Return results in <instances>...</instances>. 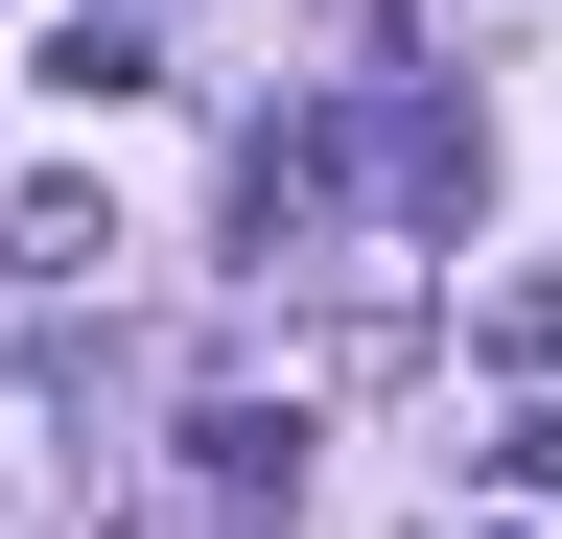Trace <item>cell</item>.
I'll use <instances>...</instances> for the list:
<instances>
[{
  "label": "cell",
  "mask_w": 562,
  "mask_h": 539,
  "mask_svg": "<svg viewBox=\"0 0 562 539\" xmlns=\"http://www.w3.org/2000/svg\"><path fill=\"white\" fill-rule=\"evenodd\" d=\"M47 516H70V375L0 352V539H47Z\"/></svg>",
  "instance_id": "7a4b0ae2"
},
{
  "label": "cell",
  "mask_w": 562,
  "mask_h": 539,
  "mask_svg": "<svg viewBox=\"0 0 562 539\" xmlns=\"http://www.w3.org/2000/svg\"><path fill=\"white\" fill-rule=\"evenodd\" d=\"M0 258H24V282H94L117 212H94V188H24V212H0Z\"/></svg>",
  "instance_id": "3957f363"
},
{
  "label": "cell",
  "mask_w": 562,
  "mask_h": 539,
  "mask_svg": "<svg viewBox=\"0 0 562 539\" xmlns=\"http://www.w3.org/2000/svg\"><path fill=\"white\" fill-rule=\"evenodd\" d=\"M492 469H516V516H562V398H539V423H516V446H492Z\"/></svg>",
  "instance_id": "277c9868"
},
{
  "label": "cell",
  "mask_w": 562,
  "mask_h": 539,
  "mask_svg": "<svg viewBox=\"0 0 562 539\" xmlns=\"http://www.w3.org/2000/svg\"><path fill=\"white\" fill-rule=\"evenodd\" d=\"M188 493L211 516H281V493H305V398H211V423H188Z\"/></svg>",
  "instance_id": "6da1fadb"
}]
</instances>
